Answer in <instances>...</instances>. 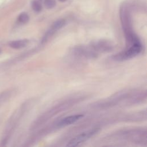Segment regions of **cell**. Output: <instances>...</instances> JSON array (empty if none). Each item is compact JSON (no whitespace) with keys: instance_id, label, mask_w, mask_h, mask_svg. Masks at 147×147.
I'll return each mask as SVG.
<instances>
[{"instance_id":"7a4b0ae2","label":"cell","mask_w":147,"mask_h":147,"mask_svg":"<svg viewBox=\"0 0 147 147\" xmlns=\"http://www.w3.org/2000/svg\"><path fill=\"white\" fill-rule=\"evenodd\" d=\"M99 131V129L97 128L90 129L87 131L84 132L76 137H75L74 138H73L71 141H70L67 146H76L79 145V144L85 142L87 140L90 138L92 137H93L94 135H95L96 133H97Z\"/></svg>"},{"instance_id":"30bf717a","label":"cell","mask_w":147,"mask_h":147,"mask_svg":"<svg viewBox=\"0 0 147 147\" xmlns=\"http://www.w3.org/2000/svg\"><path fill=\"white\" fill-rule=\"evenodd\" d=\"M0 52H1V50H0Z\"/></svg>"},{"instance_id":"277c9868","label":"cell","mask_w":147,"mask_h":147,"mask_svg":"<svg viewBox=\"0 0 147 147\" xmlns=\"http://www.w3.org/2000/svg\"><path fill=\"white\" fill-rule=\"evenodd\" d=\"M83 117V114H75L72 115L70 116H67L65 118L62 119L59 123H58V126L59 127H67L70 125H71L80 119H81Z\"/></svg>"},{"instance_id":"ba28073f","label":"cell","mask_w":147,"mask_h":147,"mask_svg":"<svg viewBox=\"0 0 147 147\" xmlns=\"http://www.w3.org/2000/svg\"><path fill=\"white\" fill-rule=\"evenodd\" d=\"M44 5L48 9L53 8L56 5L55 0H44Z\"/></svg>"},{"instance_id":"6da1fadb","label":"cell","mask_w":147,"mask_h":147,"mask_svg":"<svg viewBox=\"0 0 147 147\" xmlns=\"http://www.w3.org/2000/svg\"><path fill=\"white\" fill-rule=\"evenodd\" d=\"M142 51V45L140 42L128 45L125 50L115 56L114 59L116 61H124L136 57Z\"/></svg>"},{"instance_id":"52a82bcc","label":"cell","mask_w":147,"mask_h":147,"mask_svg":"<svg viewBox=\"0 0 147 147\" xmlns=\"http://www.w3.org/2000/svg\"><path fill=\"white\" fill-rule=\"evenodd\" d=\"M29 20V15L25 12L21 13L18 17V21L22 24H25L28 22Z\"/></svg>"},{"instance_id":"9c48e42d","label":"cell","mask_w":147,"mask_h":147,"mask_svg":"<svg viewBox=\"0 0 147 147\" xmlns=\"http://www.w3.org/2000/svg\"><path fill=\"white\" fill-rule=\"evenodd\" d=\"M59 1H60L61 2H65L66 0H59Z\"/></svg>"},{"instance_id":"8992f818","label":"cell","mask_w":147,"mask_h":147,"mask_svg":"<svg viewBox=\"0 0 147 147\" xmlns=\"http://www.w3.org/2000/svg\"><path fill=\"white\" fill-rule=\"evenodd\" d=\"M32 8L36 12H39L42 9V5L39 0H34L32 3Z\"/></svg>"},{"instance_id":"5b68a950","label":"cell","mask_w":147,"mask_h":147,"mask_svg":"<svg viewBox=\"0 0 147 147\" xmlns=\"http://www.w3.org/2000/svg\"><path fill=\"white\" fill-rule=\"evenodd\" d=\"M28 41L25 39L15 40V41L11 42L9 43V46L13 49H21L25 47L28 44Z\"/></svg>"},{"instance_id":"3957f363","label":"cell","mask_w":147,"mask_h":147,"mask_svg":"<svg viewBox=\"0 0 147 147\" xmlns=\"http://www.w3.org/2000/svg\"><path fill=\"white\" fill-rule=\"evenodd\" d=\"M65 20L63 19L55 21L52 24L50 29L45 33V34L43 36L42 39V42L45 43L47 41H48L49 39L51 38L55 34V33H56V32H57L58 30H59L60 29H61L65 25Z\"/></svg>"}]
</instances>
